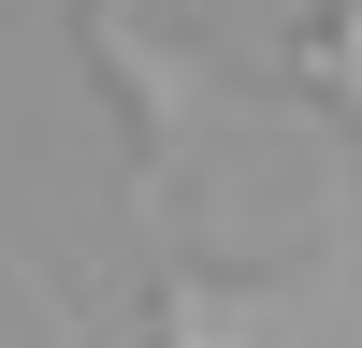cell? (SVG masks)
Instances as JSON below:
<instances>
[{
  "label": "cell",
  "mask_w": 362,
  "mask_h": 348,
  "mask_svg": "<svg viewBox=\"0 0 362 348\" xmlns=\"http://www.w3.org/2000/svg\"><path fill=\"white\" fill-rule=\"evenodd\" d=\"M131 348H276V290H232V276H145Z\"/></svg>",
  "instance_id": "6da1fadb"
},
{
  "label": "cell",
  "mask_w": 362,
  "mask_h": 348,
  "mask_svg": "<svg viewBox=\"0 0 362 348\" xmlns=\"http://www.w3.org/2000/svg\"><path fill=\"white\" fill-rule=\"evenodd\" d=\"M319 73H334V102L362 116V0H319Z\"/></svg>",
  "instance_id": "7a4b0ae2"
},
{
  "label": "cell",
  "mask_w": 362,
  "mask_h": 348,
  "mask_svg": "<svg viewBox=\"0 0 362 348\" xmlns=\"http://www.w3.org/2000/svg\"><path fill=\"white\" fill-rule=\"evenodd\" d=\"M131 15H160V0H131Z\"/></svg>",
  "instance_id": "3957f363"
}]
</instances>
